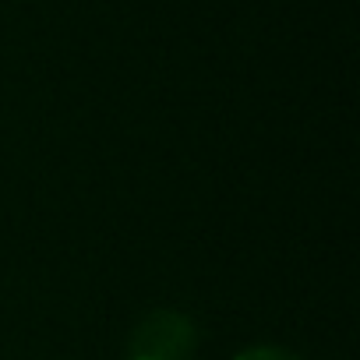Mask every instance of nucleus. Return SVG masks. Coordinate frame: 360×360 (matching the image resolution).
<instances>
[{"label":"nucleus","instance_id":"nucleus-1","mask_svg":"<svg viewBox=\"0 0 360 360\" xmlns=\"http://www.w3.org/2000/svg\"><path fill=\"white\" fill-rule=\"evenodd\" d=\"M195 349L198 325L173 307L148 311L127 339V360H191Z\"/></svg>","mask_w":360,"mask_h":360},{"label":"nucleus","instance_id":"nucleus-2","mask_svg":"<svg viewBox=\"0 0 360 360\" xmlns=\"http://www.w3.org/2000/svg\"><path fill=\"white\" fill-rule=\"evenodd\" d=\"M233 360H304V356H297V353H290L283 346H248Z\"/></svg>","mask_w":360,"mask_h":360}]
</instances>
